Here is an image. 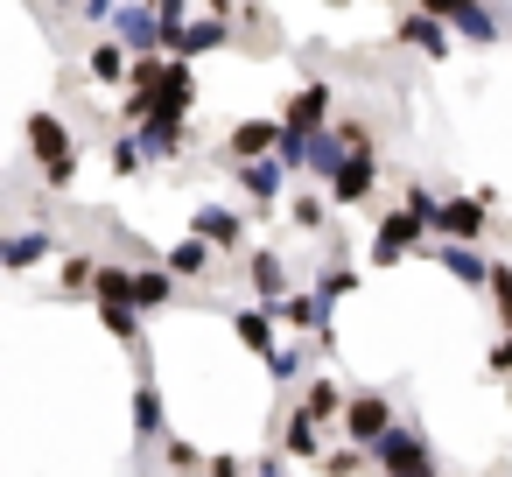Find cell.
I'll list each match as a JSON object with an SVG mask.
<instances>
[{
    "label": "cell",
    "mask_w": 512,
    "mask_h": 477,
    "mask_svg": "<svg viewBox=\"0 0 512 477\" xmlns=\"http://www.w3.org/2000/svg\"><path fill=\"white\" fill-rule=\"evenodd\" d=\"M372 155H351V162H337V176H330V190H337V204H358V197H372Z\"/></svg>",
    "instance_id": "9"
},
{
    "label": "cell",
    "mask_w": 512,
    "mask_h": 477,
    "mask_svg": "<svg viewBox=\"0 0 512 477\" xmlns=\"http://www.w3.org/2000/svg\"><path fill=\"white\" fill-rule=\"evenodd\" d=\"M127 288H134V267H92V295L106 309H127Z\"/></svg>",
    "instance_id": "15"
},
{
    "label": "cell",
    "mask_w": 512,
    "mask_h": 477,
    "mask_svg": "<svg viewBox=\"0 0 512 477\" xmlns=\"http://www.w3.org/2000/svg\"><path fill=\"white\" fill-rule=\"evenodd\" d=\"M344 428H351V442H379V435L393 428V407H386L379 393H365V400L344 407Z\"/></svg>",
    "instance_id": "6"
},
{
    "label": "cell",
    "mask_w": 512,
    "mask_h": 477,
    "mask_svg": "<svg viewBox=\"0 0 512 477\" xmlns=\"http://www.w3.org/2000/svg\"><path fill=\"white\" fill-rule=\"evenodd\" d=\"M260 477H281V470H260Z\"/></svg>",
    "instance_id": "34"
},
{
    "label": "cell",
    "mask_w": 512,
    "mask_h": 477,
    "mask_svg": "<svg viewBox=\"0 0 512 477\" xmlns=\"http://www.w3.org/2000/svg\"><path fill=\"white\" fill-rule=\"evenodd\" d=\"M134 148H141V155H176V148H183V120H141Z\"/></svg>",
    "instance_id": "13"
},
{
    "label": "cell",
    "mask_w": 512,
    "mask_h": 477,
    "mask_svg": "<svg viewBox=\"0 0 512 477\" xmlns=\"http://www.w3.org/2000/svg\"><path fill=\"white\" fill-rule=\"evenodd\" d=\"M232 330H239V344H246V351L274 358V316H267V309H239V316H232Z\"/></svg>",
    "instance_id": "11"
},
{
    "label": "cell",
    "mask_w": 512,
    "mask_h": 477,
    "mask_svg": "<svg viewBox=\"0 0 512 477\" xmlns=\"http://www.w3.org/2000/svg\"><path fill=\"white\" fill-rule=\"evenodd\" d=\"M400 36H407V43H421L428 57H449V36H442L428 15H407V22H400Z\"/></svg>",
    "instance_id": "18"
},
{
    "label": "cell",
    "mask_w": 512,
    "mask_h": 477,
    "mask_svg": "<svg viewBox=\"0 0 512 477\" xmlns=\"http://www.w3.org/2000/svg\"><path fill=\"white\" fill-rule=\"evenodd\" d=\"M274 141H281V127H267V120H253V127H239V134H232V155H267Z\"/></svg>",
    "instance_id": "21"
},
{
    "label": "cell",
    "mask_w": 512,
    "mask_h": 477,
    "mask_svg": "<svg viewBox=\"0 0 512 477\" xmlns=\"http://www.w3.org/2000/svg\"><path fill=\"white\" fill-rule=\"evenodd\" d=\"M253 288H260L267 302H281V295H288V274H281V260H274V253H253Z\"/></svg>",
    "instance_id": "20"
},
{
    "label": "cell",
    "mask_w": 512,
    "mask_h": 477,
    "mask_svg": "<svg viewBox=\"0 0 512 477\" xmlns=\"http://www.w3.org/2000/svg\"><path fill=\"white\" fill-rule=\"evenodd\" d=\"M176 295V281L162 267H134V288H127V309H162Z\"/></svg>",
    "instance_id": "10"
},
{
    "label": "cell",
    "mask_w": 512,
    "mask_h": 477,
    "mask_svg": "<svg viewBox=\"0 0 512 477\" xmlns=\"http://www.w3.org/2000/svg\"><path fill=\"white\" fill-rule=\"evenodd\" d=\"M50 253V232H8L0 239V267H36Z\"/></svg>",
    "instance_id": "12"
},
{
    "label": "cell",
    "mask_w": 512,
    "mask_h": 477,
    "mask_svg": "<svg viewBox=\"0 0 512 477\" xmlns=\"http://www.w3.org/2000/svg\"><path fill=\"white\" fill-rule=\"evenodd\" d=\"M491 372H512V337H498V344H491Z\"/></svg>",
    "instance_id": "32"
},
{
    "label": "cell",
    "mask_w": 512,
    "mask_h": 477,
    "mask_svg": "<svg viewBox=\"0 0 512 477\" xmlns=\"http://www.w3.org/2000/svg\"><path fill=\"white\" fill-rule=\"evenodd\" d=\"M372 456L386 463V477H435L428 442H421V435H407V428H386V435L372 442Z\"/></svg>",
    "instance_id": "2"
},
{
    "label": "cell",
    "mask_w": 512,
    "mask_h": 477,
    "mask_svg": "<svg viewBox=\"0 0 512 477\" xmlns=\"http://www.w3.org/2000/svg\"><path fill=\"white\" fill-rule=\"evenodd\" d=\"M323 113H330V85H302L295 106H288V127H281V134H302V141H309V134L323 127Z\"/></svg>",
    "instance_id": "7"
},
{
    "label": "cell",
    "mask_w": 512,
    "mask_h": 477,
    "mask_svg": "<svg viewBox=\"0 0 512 477\" xmlns=\"http://www.w3.org/2000/svg\"><path fill=\"white\" fill-rule=\"evenodd\" d=\"M344 288H351V267H344V260H330V267H323V281H316V309L330 316V302H337Z\"/></svg>",
    "instance_id": "23"
},
{
    "label": "cell",
    "mask_w": 512,
    "mask_h": 477,
    "mask_svg": "<svg viewBox=\"0 0 512 477\" xmlns=\"http://www.w3.org/2000/svg\"><path fill=\"white\" fill-rule=\"evenodd\" d=\"M484 288L498 295V309H505V323H512V267H491V274H484Z\"/></svg>",
    "instance_id": "30"
},
{
    "label": "cell",
    "mask_w": 512,
    "mask_h": 477,
    "mask_svg": "<svg viewBox=\"0 0 512 477\" xmlns=\"http://www.w3.org/2000/svg\"><path fill=\"white\" fill-rule=\"evenodd\" d=\"M92 267H99V260H85V253H71V260H64V295H78V288H92Z\"/></svg>",
    "instance_id": "27"
},
{
    "label": "cell",
    "mask_w": 512,
    "mask_h": 477,
    "mask_svg": "<svg viewBox=\"0 0 512 477\" xmlns=\"http://www.w3.org/2000/svg\"><path fill=\"white\" fill-rule=\"evenodd\" d=\"M204 260H211V246H197V239H176L162 274H204Z\"/></svg>",
    "instance_id": "22"
},
{
    "label": "cell",
    "mask_w": 512,
    "mask_h": 477,
    "mask_svg": "<svg viewBox=\"0 0 512 477\" xmlns=\"http://www.w3.org/2000/svg\"><path fill=\"white\" fill-rule=\"evenodd\" d=\"M428 22H435V29H442V22H456V29H463V36H477V43H491V36H498V15H491V8H470V0H435Z\"/></svg>",
    "instance_id": "5"
},
{
    "label": "cell",
    "mask_w": 512,
    "mask_h": 477,
    "mask_svg": "<svg viewBox=\"0 0 512 477\" xmlns=\"http://www.w3.org/2000/svg\"><path fill=\"white\" fill-rule=\"evenodd\" d=\"M449 246H470L477 232H484V197H449V204H435V218H428Z\"/></svg>",
    "instance_id": "4"
},
{
    "label": "cell",
    "mask_w": 512,
    "mask_h": 477,
    "mask_svg": "<svg viewBox=\"0 0 512 477\" xmlns=\"http://www.w3.org/2000/svg\"><path fill=\"white\" fill-rule=\"evenodd\" d=\"M106 22H120V29L141 43V50H162V36H155V8H113Z\"/></svg>",
    "instance_id": "16"
},
{
    "label": "cell",
    "mask_w": 512,
    "mask_h": 477,
    "mask_svg": "<svg viewBox=\"0 0 512 477\" xmlns=\"http://www.w3.org/2000/svg\"><path fill=\"white\" fill-rule=\"evenodd\" d=\"M29 148H36L43 176L64 190V183H71V169H78V148H71V134H64V120H57V113H36V120H29Z\"/></svg>",
    "instance_id": "1"
},
{
    "label": "cell",
    "mask_w": 512,
    "mask_h": 477,
    "mask_svg": "<svg viewBox=\"0 0 512 477\" xmlns=\"http://www.w3.org/2000/svg\"><path fill=\"white\" fill-rule=\"evenodd\" d=\"M197 246H239V218L232 211H197Z\"/></svg>",
    "instance_id": "17"
},
{
    "label": "cell",
    "mask_w": 512,
    "mask_h": 477,
    "mask_svg": "<svg viewBox=\"0 0 512 477\" xmlns=\"http://www.w3.org/2000/svg\"><path fill=\"white\" fill-rule=\"evenodd\" d=\"M442 267H449L456 281H470V288H484V274H491V260H484L477 246H442Z\"/></svg>",
    "instance_id": "14"
},
{
    "label": "cell",
    "mask_w": 512,
    "mask_h": 477,
    "mask_svg": "<svg viewBox=\"0 0 512 477\" xmlns=\"http://www.w3.org/2000/svg\"><path fill=\"white\" fill-rule=\"evenodd\" d=\"M190 99H197L190 64H162V78H155V92H148V120H183Z\"/></svg>",
    "instance_id": "3"
},
{
    "label": "cell",
    "mask_w": 512,
    "mask_h": 477,
    "mask_svg": "<svg viewBox=\"0 0 512 477\" xmlns=\"http://www.w3.org/2000/svg\"><path fill=\"white\" fill-rule=\"evenodd\" d=\"M211 477H246V470H239V456H218V463H211Z\"/></svg>",
    "instance_id": "33"
},
{
    "label": "cell",
    "mask_w": 512,
    "mask_h": 477,
    "mask_svg": "<svg viewBox=\"0 0 512 477\" xmlns=\"http://www.w3.org/2000/svg\"><path fill=\"white\" fill-rule=\"evenodd\" d=\"M134 428H141V435H155V428H162V400H155L148 386H141V400H134Z\"/></svg>",
    "instance_id": "28"
},
{
    "label": "cell",
    "mask_w": 512,
    "mask_h": 477,
    "mask_svg": "<svg viewBox=\"0 0 512 477\" xmlns=\"http://www.w3.org/2000/svg\"><path fill=\"white\" fill-rule=\"evenodd\" d=\"M92 78H106V85H120V78H127V57H120V43H99V50H92Z\"/></svg>",
    "instance_id": "25"
},
{
    "label": "cell",
    "mask_w": 512,
    "mask_h": 477,
    "mask_svg": "<svg viewBox=\"0 0 512 477\" xmlns=\"http://www.w3.org/2000/svg\"><path fill=\"white\" fill-rule=\"evenodd\" d=\"M281 449H295V456H316V421H302V414H295V421L281 428Z\"/></svg>",
    "instance_id": "26"
},
{
    "label": "cell",
    "mask_w": 512,
    "mask_h": 477,
    "mask_svg": "<svg viewBox=\"0 0 512 477\" xmlns=\"http://www.w3.org/2000/svg\"><path fill=\"white\" fill-rule=\"evenodd\" d=\"M414 239H421V218H407V211H393V218L379 225V239H372V260H379V267H393V260H400V253L414 246Z\"/></svg>",
    "instance_id": "8"
},
{
    "label": "cell",
    "mask_w": 512,
    "mask_h": 477,
    "mask_svg": "<svg viewBox=\"0 0 512 477\" xmlns=\"http://www.w3.org/2000/svg\"><path fill=\"white\" fill-rule=\"evenodd\" d=\"M232 176H239L253 197H274V190H281V169H274V162H232Z\"/></svg>",
    "instance_id": "19"
},
{
    "label": "cell",
    "mask_w": 512,
    "mask_h": 477,
    "mask_svg": "<svg viewBox=\"0 0 512 477\" xmlns=\"http://www.w3.org/2000/svg\"><path fill=\"white\" fill-rule=\"evenodd\" d=\"M337 407H344V393H337L330 379H316V386H309V400H302V421H323V414H337Z\"/></svg>",
    "instance_id": "24"
},
{
    "label": "cell",
    "mask_w": 512,
    "mask_h": 477,
    "mask_svg": "<svg viewBox=\"0 0 512 477\" xmlns=\"http://www.w3.org/2000/svg\"><path fill=\"white\" fill-rule=\"evenodd\" d=\"M113 169H120V176H134V169H141V148H134V134H127V141H113Z\"/></svg>",
    "instance_id": "31"
},
{
    "label": "cell",
    "mask_w": 512,
    "mask_h": 477,
    "mask_svg": "<svg viewBox=\"0 0 512 477\" xmlns=\"http://www.w3.org/2000/svg\"><path fill=\"white\" fill-rule=\"evenodd\" d=\"M99 316H106V330H113V337H127V344H134V330H141V316H134V309H106V302H99Z\"/></svg>",
    "instance_id": "29"
}]
</instances>
